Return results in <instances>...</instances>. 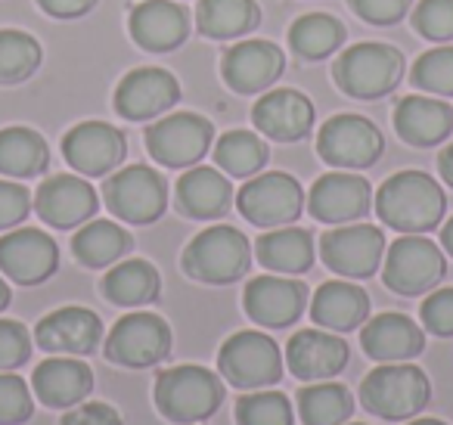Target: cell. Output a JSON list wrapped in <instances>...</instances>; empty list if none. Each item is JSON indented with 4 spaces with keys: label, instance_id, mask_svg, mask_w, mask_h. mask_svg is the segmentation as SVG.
Here are the masks:
<instances>
[{
    "label": "cell",
    "instance_id": "obj_1",
    "mask_svg": "<svg viewBox=\"0 0 453 425\" xmlns=\"http://www.w3.org/2000/svg\"><path fill=\"white\" fill-rule=\"evenodd\" d=\"M447 196L426 171H397L376 189V214L397 233H428L441 224Z\"/></svg>",
    "mask_w": 453,
    "mask_h": 425
},
{
    "label": "cell",
    "instance_id": "obj_2",
    "mask_svg": "<svg viewBox=\"0 0 453 425\" xmlns=\"http://www.w3.org/2000/svg\"><path fill=\"white\" fill-rule=\"evenodd\" d=\"M152 398L168 422L196 425L214 416L218 406L224 404V382L211 369L180 363V367H168L156 375Z\"/></svg>",
    "mask_w": 453,
    "mask_h": 425
},
{
    "label": "cell",
    "instance_id": "obj_3",
    "mask_svg": "<svg viewBox=\"0 0 453 425\" xmlns=\"http://www.w3.org/2000/svg\"><path fill=\"white\" fill-rule=\"evenodd\" d=\"M252 264V245L246 233L230 224H214L187 243L180 255V267L196 282L208 286H226L246 276Z\"/></svg>",
    "mask_w": 453,
    "mask_h": 425
},
{
    "label": "cell",
    "instance_id": "obj_4",
    "mask_svg": "<svg viewBox=\"0 0 453 425\" xmlns=\"http://www.w3.org/2000/svg\"><path fill=\"white\" fill-rule=\"evenodd\" d=\"M432 398V382L416 363H382L366 379L360 382V404L388 422L413 419L419 410H426Z\"/></svg>",
    "mask_w": 453,
    "mask_h": 425
},
{
    "label": "cell",
    "instance_id": "obj_5",
    "mask_svg": "<svg viewBox=\"0 0 453 425\" xmlns=\"http://www.w3.org/2000/svg\"><path fill=\"white\" fill-rule=\"evenodd\" d=\"M403 53L379 41L351 44L333 66V78L348 97L357 100H379L391 94L403 78Z\"/></svg>",
    "mask_w": 453,
    "mask_h": 425
},
{
    "label": "cell",
    "instance_id": "obj_6",
    "mask_svg": "<svg viewBox=\"0 0 453 425\" xmlns=\"http://www.w3.org/2000/svg\"><path fill=\"white\" fill-rule=\"evenodd\" d=\"M218 369L226 385L240 388V391H258V388H271L283 379V351L265 332L242 329L220 344Z\"/></svg>",
    "mask_w": 453,
    "mask_h": 425
},
{
    "label": "cell",
    "instance_id": "obj_7",
    "mask_svg": "<svg viewBox=\"0 0 453 425\" xmlns=\"http://www.w3.org/2000/svg\"><path fill=\"white\" fill-rule=\"evenodd\" d=\"M444 251L422 233H403L385 249L382 282L397 295H426L444 280Z\"/></svg>",
    "mask_w": 453,
    "mask_h": 425
},
{
    "label": "cell",
    "instance_id": "obj_8",
    "mask_svg": "<svg viewBox=\"0 0 453 425\" xmlns=\"http://www.w3.org/2000/svg\"><path fill=\"white\" fill-rule=\"evenodd\" d=\"M103 202L119 220L127 224H152L168 205V183L150 165H127L109 174L103 183Z\"/></svg>",
    "mask_w": 453,
    "mask_h": 425
},
{
    "label": "cell",
    "instance_id": "obj_9",
    "mask_svg": "<svg viewBox=\"0 0 453 425\" xmlns=\"http://www.w3.org/2000/svg\"><path fill=\"white\" fill-rule=\"evenodd\" d=\"M304 205L308 199H304L302 183L286 171L249 177L246 187L236 193V208L255 227H286L302 218Z\"/></svg>",
    "mask_w": 453,
    "mask_h": 425
},
{
    "label": "cell",
    "instance_id": "obj_10",
    "mask_svg": "<svg viewBox=\"0 0 453 425\" xmlns=\"http://www.w3.org/2000/svg\"><path fill=\"white\" fill-rule=\"evenodd\" d=\"M103 351H106V360L119 367H156L171 354V326L152 311H134L109 329Z\"/></svg>",
    "mask_w": 453,
    "mask_h": 425
},
{
    "label": "cell",
    "instance_id": "obj_11",
    "mask_svg": "<svg viewBox=\"0 0 453 425\" xmlns=\"http://www.w3.org/2000/svg\"><path fill=\"white\" fill-rule=\"evenodd\" d=\"M214 128L196 112H174L146 128V150L165 168H193L205 158Z\"/></svg>",
    "mask_w": 453,
    "mask_h": 425
},
{
    "label": "cell",
    "instance_id": "obj_12",
    "mask_svg": "<svg viewBox=\"0 0 453 425\" xmlns=\"http://www.w3.org/2000/svg\"><path fill=\"white\" fill-rule=\"evenodd\" d=\"M385 150L382 131L364 115L342 112L326 119L317 134V152L333 168H370Z\"/></svg>",
    "mask_w": 453,
    "mask_h": 425
},
{
    "label": "cell",
    "instance_id": "obj_13",
    "mask_svg": "<svg viewBox=\"0 0 453 425\" xmlns=\"http://www.w3.org/2000/svg\"><path fill=\"white\" fill-rule=\"evenodd\" d=\"M385 233L376 224H339L320 239V255L333 274L348 280H366L382 267Z\"/></svg>",
    "mask_w": 453,
    "mask_h": 425
},
{
    "label": "cell",
    "instance_id": "obj_14",
    "mask_svg": "<svg viewBox=\"0 0 453 425\" xmlns=\"http://www.w3.org/2000/svg\"><path fill=\"white\" fill-rule=\"evenodd\" d=\"M59 267V249L53 236L38 227H19V230L0 236V274L19 286H38L50 280Z\"/></svg>",
    "mask_w": 453,
    "mask_h": 425
},
{
    "label": "cell",
    "instance_id": "obj_15",
    "mask_svg": "<svg viewBox=\"0 0 453 425\" xmlns=\"http://www.w3.org/2000/svg\"><path fill=\"white\" fill-rule=\"evenodd\" d=\"M242 307L258 326L267 329H283L292 326L308 307V286L280 274L252 276L242 292Z\"/></svg>",
    "mask_w": 453,
    "mask_h": 425
},
{
    "label": "cell",
    "instance_id": "obj_16",
    "mask_svg": "<svg viewBox=\"0 0 453 425\" xmlns=\"http://www.w3.org/2000/svg\"><path fill=\"white\" fill-rule=\"evenodd\" d=\"M372 205V187L354 171H329L308 193V212L320 224H354Z\"/></svg>",
    "mask_w": 453,
    "mask_h": 425
},
{
    "label": "cell",
    "instance_id": "obj_17",
    "mask_svg": "<svg viewBox=\"0 0 453 425\" xmlns=\"http://www.w3.org/2000/svg\"><path fill=\"white\" fill-rule=\"evenodd\" d=\"M125 134L106 121H81L63 137V156L78 174H112L125 158Z\"/></svg>",
    "mask_w": 453,
    "mask_h": 425
},
{
    "label": "cell",
    "instance_id": "obj_18",
    "mask_svg": "<svg viewBox=\"0 0 453 425\" xmlns=\"http://www.w3.org/2000/svg\"><path fill=\"white\" fill-rule=\"evenodd\" d=\"M100 196L88 181L78 174H53L35 193V212L44 224L57 230H72V227L88 224L96 214Z\"/></svg>",
    "mask_w": 453,
    "mask_h": 425
},
{
    "label": "cell",
    "instance_id": "obj_19",
    "mask_svg": "<svg viewBox=\"0 0 453 425\" xmlns=\"http://www.w3.org/2000/svg\"><path fill=\"white\" fill-rule=\"evenodd\" d=\"M35 342L47 354H94L103 342V320L90 307H59V311H50L47 317L38 320Z\"/></svg>",
    "mask_w": 453,
    "mask_h": 425
},
{
    "label": "cell",
    "instance_id": "obj_20",
    "mask_svg": "<svg viewBox=\"0 0 453 425\" xmlns=\"http://www.w3.org/2000/svg\"><path fill=\"white\" fill-rule=\"evenodd\" d=\"M177 100H180L177 78L156 66L127 72L115 88V112L131 121L156 119V115L168 112Z\"/></svg>",
    "mask_w": 453,
    "mask_h": 425
},
{
    "label": "cell",
    "instance_id": "obj_21",
    "mask_svg": "<svg viewBox=\"0 0 453 425\" xmlns=\"http://www.w3.org/2000/svg\"><path fill=\"white\" fill-rule=\"evenodd\" d=\"M348 342L329 329H302L286 344V367L302 382H323L348 367Z\"/></svg>",
    "mask_w": 453,
    "mask_h": 425
},
{
    "label": "cell",
    "instance_id": "obj_22",
    "mask_svg": "<svg viewBox=\"0 0 453 425\" xmlns=\"http://www.w3.org/2000/svg\"><path fill=\"white\" fill-rule=\"evenodd\" d=\"M283 50L271 41H242L220 59V75L236 94H261L283 75Z\"/></svg>",
    "mask_w": 453,
    "mask_h": 425
},
{
    "label": "cell",
    "instance_id": "obj_23",
    "mask_svg": "<svg viewBox=\"0 0 453 425\" xmlns=\"http://www.w3.org/2000/svg\"><path fill=\"white\" fill-rule=\"evenodd\" d=\"M252 121L265 137L277 143H296L308 137L314 125V103L292 88H277L258 97L252 106Z\"/></svg>",
    "mask_w": 453,
    "mask_h": 425
},
{
    "label": "cell",
    "instance_id": "obj_24",
    "mask_svg": "<svg viewBox=\"0 0 453 425\" xmlns=\"http://www.w3.org/2000/svg\"><path fill=\"white\" fill-rule=\"evenodd\" d=\"M360 348L366 351V357L379 363L413 360L426 348V332L407 313H376L360 329Z\"/></svg>",
    "mask_w": 453,
    "mask_h": 425
},
{
    "label": "cell",
    "instance_id": "obj_25",
    "mask_svg": "<svg viewBox=\"0 0 453 425\" xmlns=\"http://www.w3.org/2000/svg\"><path fill=\"white\" fill-rule=\"evenodd\" d=\"M32 391L53 410L78 406L94 391V369L78 357H50L32 373Z\"/></svg>",
    "mask_w": 453,
    "mask_h": 425
},
{
    "label": "cell",
    "instance_id": "obj_26",
    "mask_svg": "<svg viewBox=\"0 0 453 425\" xmlns=\"http://www.w3.org/2000/svg\"><path fill=\"white\" fill-rule=\"evenodd\" d=\"M127 26H131V38L143 50L165 53L183 44L189 32V13L177 0H143L131 10Z\"/></svg>",
    "mask_w": 453,
    "mask_h": 425
},
{
    "label": "cell",
    "instance_id": "obj_27",
    "mask_svg": "<svg viewBox=\"0 0 453 425\" xmlns=\"http://www.w3.org/2000/svg\"><path fill=\"white\" fill-rule=\"evenodd\" d=\"M395 131L410 146H434L450 137L453 109L441 97L410 94L395 106Z\"/></svg>",
    "mask_w": 453,
    "mask_h": 425
},
{
    "label": "cell",
    "instance_id": "obj_28",
    "mask_svg": "<svg viewBox=\"0 0 453 425\" xmlns=\"http://www.w3.org/2000/svg\"><path fill=\"white\" fill-rule=\"evenodd\" d=\"M230 205H234V183L220 168L193 165L177 181V208L187 218H220V214H226Z\"/></svg>",
    "mask_w": 453,
    "mask_h": 425
},
{
    "label": "cell",
    "instance_id": "obj_29",
    "mask_svg": "<svg viewBox=\"0 0 453 425\" xmlns=\"http://www.w3.org/2000/svg\"><path fill=\"white\" fill-rule=\"evenodd\" d=\"M370 317V295L351 280H329L311 298V320L329 332H351Z\"/></svg>",
    "mask_w": 453,
    "mask_h": 425
},
{
    "label": "cell",
    "instance_id": "obj_30",
    "mask_svg": "<svg viewBox=\"0 0 453 425\" xmlns=\"http://www.w3.org/2000/svg\"><path fill=\"white\" fill-rule=\"evenodd\" d=\"M255 258L271 274H304L314 264V236L302 227H273L255 239Z\"/></svg>",
    "mask_w": 453,
    "mask_h": 425
},
{
    "label": "cell",
    "instance_id": "obj_31",
    "mask_svg": "<svg viewBox=\"0 0 453 425\" xmlns=\"http://www.w3.org/2000/svg\"><path fill=\"white\" fill-rule=\"evenodd\" d=\"M158 270L143 258H127L106 270L103 276V295L119 307H140L158 298Z\"/></svg>",
    "mask_w": 453,
    "mask_h": 425
},
{
    "label": "cell",
    "instance_id": "obj_32",
    "mask_svg": "<svg viewBox=\"0 0 453 425\" xmlns=\"http://www.w3.org/2000/svg\"><path fill=\"white\" fill-rule=\"evenodd\" d=\"M131 245H134L131 233L121 224H115V220L90 218L88 224H81V230L72 236V251H75V258L84 267H96V270L119 264L121 258L131 251Z\"/></svg>",
    "mask_w": 453,
    "mask_h": 425
},
{
    "label": "cell",
    "instance_id": "obj_33",
    "mask_svg": "<svg viewBox=\"0 0 453 425\" xmlns=\"http://www.w3.org/2000/svg\"><path fill=\"white\" fill-rule=\"evenodd\" d=\"M50 165V146L32 128H4L0 131V174L4 177H38Z\"/></svg>",
    "mask_w": 453,
    "mask_h": 425
},
{
    "label": "cell",
    "instance_id": "obj_34",
    "mask_svg": "<svg viewBox=\"0 0 453 425\" xmlns=\"http://www.w3.org/2000/svg\"><path fill=\"white\" fill-rule=\"evenodd\" d=\"M261 22L255 0H199L196 7V26L205 38L226 41L252 32Z\"/></svg>",
    "mask_w": 453,
    "mask_h": 425
},
{
    "label": "cell",
    "instance_id": "obj_35",
    "mask_svg": "<svg viewBox=\"0 0 453 425\" xmlns=\"http://www.w3.org/2000/svg\"><path fill=\"white\" fill-rule=\"evenodd\" d=\"M354 413V398L345 385L323 379L298 391V416L304 425H345Z\"/></svg>",
    "mask_w": 453,
    "mask_h": 425
},
{
    "label": "cell",
    "instance_id": "obj_36",
    "mask_svg": "<svg viewBox=\"0 0 453 425\" xmlns=\"http://www.w3.org/2000/svg\"><path fill=\"white\" fill-rule=\"evenodd\" d=\"M267 143L252 131H226L214 143V165L226 177H255L267 165Z\"/></svg>",
    "mask_w": 453,
    "mask_h": 425
},
{
    "label": "cell",
    "instance_id": "obj_37",
    "mask_svg": "<svg viewBox=\"0 0 453 425\" xmlns=\"http://www.w3.org/2000/svg\"><path fill=\"white\" fill-rule=\"evenodd\" d=\"M289 44L304 59H326L329 53H335L345 44V28L326 13H308L292 22Z\"/></svg>",
    "mask_w": 453,
    "mask_h": 425
},
{
    "label": "cell",
    "instance_id": "obj_38",
    "mask_svg": "<svg viewBox=\"0 0 453 425\" xmlns=\"http://www.w3.org/2000/svg\"><path fill=\"white\" fill-rule=\"evenodd\" d=\"M41 66V44L19 28H0V84H19Z\"/></svg>",
    "mask_w": 453,
    "mask_h": 425
},
{
    "label": "cell",
    "instance_id": "obj_39",
    "mask_svg": "<svg viewBox=\"0 0 453 425\" xmlns=\"http://www.w3.org/2000/svg\"><path fill=\"white\" fill-rule=\"evenodd\" d=\"M296 410L283 391L258 388L236 400V425H292Z\"/></svg>",
    "mask_w": 453,
    "mask_h": 425
},
{
    "label": "cell",
    "instance_id": "obj_40",
    "mask_svg": "<svg viewBox=\"0 0 453 425\" xmlns=\"http://www.w3.org/2000/svg\"><path fill=\"white\" fill-rule=\"evenodd\" d=\"M413 88L434 97H453V44L426 50L410 69Z\"/></svg>",
    "mask_w": 453,
    "mask_h": 425
},
{
    "label": "cell",
    "instance_id": "obj_41",
    "mask_svg": "<svg viewBox=\"0 0 453 425\" xmlns=\"http://www.w3.org/2000/svg\"><path fill=\"white\" fill-rule=\"evenodd\" d=\"M35 413L32 388L22 375L0 373V425H22Z\"/></svg>",
    "mask_w": 453,
    "mask_h": 425
},
{
    "label": "cell",
    "instance_id": "obj_42",
    "mask_svg": "<svg viewBox=\"0 0 453 425\" xmlns=\"http://www.w3.org/2000/svg\"><path fill=\"white\" fill-rule=\"evenodd\" d=\"M413 28L428 41H453V0H419Z\"/></svg>",
    "mask_w": 453,
    "mask_h": 425
},
{
    "label": "cell",
    "instance_id": "obj_43",
    "mask_svg": "<svg viewBox=\"0 0 453 425\" xmlns=\"http://www.w3.org/2000/svg\"><path fill=\"white\" fill-rule=\"evenodd\" d=\"M32 357V336L19 320H0V373H13Z\"/></svg>",
    "mask_w": 453,
    "mask_h": 425
},
{
    "label": "cell",
    "instance_id": "obj_44",
    "mask_svg": "<svg viewBox=\"0 0 453 425\" xmlns=\"http://www.w3.org/2000/svg\"><path fill=\"white\" fill-rule=\"evenodd\" d=\"M419 320H422V326H426V332H432V336H438V338H450L453 336V286L432 289L419 307Z\"/></svg>",
    "mask_w": 453,
    "mask_h": 425
},
{
    "label": "cell",
    "instance_id": "obj_45",
    "mask_svg": "<svg viewBox=\"0 0 453 425\" xmlns=\"http://www.w3.org/2000/svg\"><path fill=\"white\" fill-rule=\"evenodd\" d=\"M32 208H35V199L22 183L0 181V230H10V227L22 224Z\"/></svg>",
    "mask_w": 453,
    "mask_h": 425
},
{
    "label": "cell",
    "instance_id": "obj_46",
    "mask_svg": "<svg viewBox=\"0 0 453 425\" xmlns=\"http://www.w3.org/2000/svg\"><path fill=\"white\" fill-rule=\"evenodd\" d=\"M348 4L370 26H391L410 10V0H348Z\"/></svg>",
    "mask_w": 453,
    "mask_h": 425
},
{
    "label": "cell",
    "instance_id": "obj_47",
    "mask_svg": "<svg viewBox=\"0 0 453 425\" xmlns=\"http://www.w3.org/2000/svg\"><path fill=\"white\" fill-rule=\"evenodd\" d=\"M59 425H125V419H121V413L112 404L94 400V404L69 406V413H65Z\"/></svg>",
    "mask_w": 453,
    "mask_h": 425
},
{
    "label": "cell",
    "instance_id": "obj_48",
    "mask_svg": "<svg viewBox=\"0 0 453 425\" xmlns=\"http://www.w3.org/2000/svg\"><path fill=\"white\" fill-rule=\"evenodd\" d=\"M41 10L47 16H57V19H78L88 10H94L96 0H38Z\"/></svg>",
    "mask_w": 453,
    "mask_h": 425
},
{
    "label": "cell",
    "instance_id": "obj_49",
    "mask_svg": "<svg viewBox=\"0 0 453 425\" xmlns=\"http://www.w3.org/2000/svg\"><path fill=\"white\" fill-rule=\"evenodd\" d=\"M438 174L447 187H453V143H447L438 156Z\"/></svg>",
    "mask_w": 453,
    "mask_h": 425
},
{
    "label": "cell",
    "instance_id": "obj_50",
    "mask_svg": "<svg viewBox=\"0 0 453 425\" xmlns=\"http://www.w3.org/2000/svg\"><path fill=\"white\" fill-rule=\"evenodd\" d=\"M441 245H444V251L453 258V218L447 220L444 227H441Z\"/></svg>",
    "mask_w": 453,
    "mask_h": 425
},
{
    "label": "cell",
    "instance_id": "obj_51",
    "mask_svg": "<svg viewBox=\"0 0 453 425\" xmlns=\"http://www.w3.org/2000/svg\"><path fill=\"white\" fill-rule=\"evenodd\" d=\"M10 305V286L4 282V276H0V311Z\"/></svg>",
    "mask_w": 453,
    "mask_h": 425
},
{
    "label": "cell",
    "instance_id": "obj_52",
    "mask_svg": "<svg viewBox=\"0 0 453 425\" xmlns=\"http://www.w3.org/2000/svg\"><path fill=\"white\" fill-rule=\"evenodd\" d=\"M407 425H447V422H441V419H413V422H407Z\"/></svg>",
    "mask_w": 453,
    "mask_h": 425
},
{
    "label": "cell",
    "instance_id": "obj_53",
    "mask_svg": "<svg viewBox=\"0 0 453 425\" xmlns=\"http://www.w3.org/2000/svg\"><path fill=\"white\" fill-rule=\"evenodd\" d=\"M345 425H364V422H345Z\"/></svg>",
    "mask_w": 453,
    "mask_h": 425
}]
</instances>
